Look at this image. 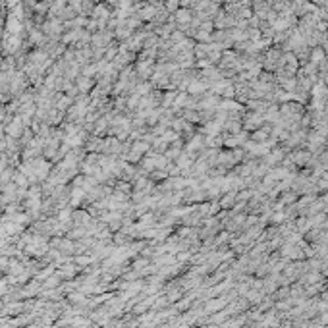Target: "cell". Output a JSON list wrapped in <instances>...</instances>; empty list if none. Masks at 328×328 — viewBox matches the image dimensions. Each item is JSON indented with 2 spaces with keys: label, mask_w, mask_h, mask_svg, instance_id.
Returning <instances> with one entry per match:
<instances>
[{
  "label": "cell",
  "mask_w": 328,
  "mask_h": 328,
  "mask_svg": "<svg viewBox=\"0 0 328 328\" xmlns=\"http://www.w3.org/2000/svg\"><path fill=\"white\" fill-rule=\"evenodd\" d=\"M91 35L93 33H89L87 29H68L62 35V43L71 49H83L91 45Z\"/></svg>",
  "instance_id": "1"
},
{
  "label": "cell",
  "mask_w": 328,
  "mask_h": 328,
  "mask_svg": "<svg viewBox=\"0 0 328 328\" xmlns=\"http://www.w3.org/2000/svg\"><path fill=\"white\" fill-rule=\"evenodd\" d=\"M41 31L47 37H54V39H62V35L66 33V23L56 19V17H47L45 23L41 25Z\"/></svg>",
  "instance_id": "2"
},
{
  "label": "cell",
  "mask_w": 328,
  "mask_h": 328,
  "mask_svg": "<svg viewBox=\"0 0 328 328\" xmlns=\"http://www.w3.org/2000/svg\"><path fill=\"white\" fill-rule=\"evenodd\" d=\"M155 68H156L155 60H141V58H137L135 64H133V69L137 73L139 81H149L151 75L155 73Z\"/></svg>",
  "instance_id": "3"
},
{
  "label": "cell",
  "mask_w": 328,
  "mask_h": 328,
  "mask_svg": "<svg viewBox=\"0 0 328 328\" xmlns=\"http://www.w3.org/2000/svg\"><path fill=\"white\" fill-rule=\"evenodd\" d=\"M112 43H114V33L110 29H101V31L91 35V47L93 49H103V51H106Z\"/></svg>",
  "instance_id": "4"
},
{
  "label": "cell",
  "mask_w": 328,
  "mask_h": 328,
  "mask_svg": "<svg viewBox=\"0 0 328 328\" xmlns=\"http://www.w3.org/2000/svg\"><path fill=\"white\" fill-rule=\"evenodd\" d=\"M158 10H160L158 6H155V4H153V2H149V0H145V2H141V4H139V8H137V12H135V14H137V17L143 21V23H145V21H149V23H151V21L155 19L156 14H158Z\"/></svg>",
  "instance_id": "5"
},
{
  "label": "cell",
  "mask_w": 328,
  "mask_h": 328,
  "mask_svg": "<svg viewBox=\"0 0 328 328\" xmlns=\"http://www.w3.org/2000/svg\"><path fill=\"white\" fill-rule=\"evenodd\" d=\"M243 128L245 130H249V131H255V130H259L261 126H264V118H262V114L261 112H247V114H243Z\"/></svg>",
  "instance_id": "6"
},
{
  "label": "cell",
  "mask_w": 328,
  "mask_h": 328,
  "mask_svg": "<svg viewBox=\"0 0 328 328\" xmlns=\"http://www.w3.org/2000/svg\"><path fill=\"white\" fill-rule=\"evenodd\" d=\"M4 130H6V135L19 139L21 137V133H23V130H25V124H23V120H21L19 116L14 114V116H12V120L4 126Z\"/></svg>",
  "instance_id": "7"
},
{
  "label": "cell",
  "mask_w": 328,
  "mask_h": 328,
  "mask_svg": "<svg viewBox=\"0 0 328 328\" xmlns=\"http://www.w3.org/2000/svg\"><path fill=\"white\" fill-rule=\"evenodd\" d=\"M91 17H93V19H99V21H103V23L108 25V21H110V17H112V8H110L106 2H99V4L95 6Z\"/></svg>",
  "instance_id": "8"
},
{
  "label": "cell",
  "mask_w": 328,
  "mask_h": 328,
  "mask_svg": "<svg viewBox=\"0 0 328 328\" xmlns=\"http://www.w3.org/2000/svg\"><path fill=\"white\" fill-rule=\"evenodd\" d=\"M186 93H188V95H193V97H203L205 93H208V83L205 79H201V75H199L197 79L191 81Z\"/></svg>",
  "instance_id": "9"
},
{
  "label": "cell",
  "mask_w": 328,
  "mask_h": 328,
  "mask_svg": "<svg viewBox=\"0 0 328 328\" xmlns=\"http://www.w3.org/2000/svg\"><path fill=\"white\" fill-rule=\"evenodd\" d=\"M77 272H81V268H79L75 262H71V261H68V262H64V264L58 266V274H60L62 280H71V278H75Z\"/></svg>",
  "instance_id": "10"
},
{
  "label": "cell",
  "mask_w": 328,
  "mask_h": 328,
  "mask_svg": "<svg viewBox=\"0 0 328 328\" xmlns=\"http://www.w3.org/2000/svg\"><path fill=\"white\" fill-rule=\"evenodd\" d=\"M73 83H75L77 91H79L81 95H89V93L95 89V85H97V81H95V79H91V77H87V75H79Z\"/></svg>",
  "instance_id": "11"
},
{
  "label": "cell",
  "mask_w": 328,
  "mask_h": 328,
  "mask_svg": "<svg viewBox=\"0 0 328 328\" xmlns=\"http://www.w3.org/2000/svg\"><path fill=\"white\" fill-rule=\"evenodd\" d=\"M290 158L294 160V164H299V166H305V164H309L311 162L313 155L309 153V151H303V147L299 149V151H294L292 155H290Z\"/></svg>",
  "instance_id": "12"
},
{
  "label": "cell",
  "mask_w": 328,
  "mask_h": 328,
  "mask_svg": "<svg viewBox=\"0 0 328 328\" xmlns=\"http://www.w3.org/2000/svg\"><path fill=\"white\" fill-rule=\"evenodd\" d=\"M174 17H176L178 25L191 23V19H193V10H190V8H178V10L174 12Z\"/></svg>",
  "instance_id": "13"
},
{
  "label": "cell",
  "mask_w": 328,
  "mask_h": 328,
  "mask_svg": "<svg viewBox=\"0 0 328 328\" xmlns=\"http://www.w3.org/2000/svg\"><path fill=\"white\" fill-rule=\"evenodd\" d=\"M325 60H328V56H327V52L323 51V47H315V49H311V54H309V62H311V64H315V66L319 68Z\"/></svg>",
  "instance_id": "14"
},
{
  "label": "cell",
  "mask_w": 328,
  "mask_h": 328,
  "mask_svg": "<svg viewBox=\"0 0 328 328\" xmlns=\"http://www.w3.org/2000/svg\"><path fill=\"white\" fill-rule=\"evenodd\" d=\"M62 286V278L58 272H54L52 276H49L45 282H43V290H56V288H60Z\"/></svg>",
  "instance_id": "15"
},
{
  "label": "cell",
  "mask_w": 328,
  "mask_h": 328,
  "mask_svg": "<svg viewBox=\"0 0 328 328\" xmlns=\"http://www.w3.org/2000/svg\"><path fill=\"white\" fill-rule=\"evenodd\" d=\"M236 203H238V191H230L220 199V208H232Z\"/></svg>",
  "instance_id": "16"
},
{
  "label": "cell",
  "mask_w": 328,
  "mask_h": 328,
  "mask_svg": "<svg viewBox=\"0 0 328 328\" xmlns=\"http://www.w3.org/2000/svg\"><path fill=\"white\" fill-rule=\"evenodd\" d=\"M14 184H16L17 188H29V180H27V176L23 172H14Z\"/></svg>",
  "instance_id": "17"
},
{
  "label": "cell",
  "mask_w": 328,
  "mask_h": 328,
  "mask_svg": "<svg viewBox=\"0 0 328 328\" xmlns=\"http://www.w3.org/2000/svg\"><path fill=\"white\" fill-rule=\"evenodd\" d=\"M193 41H199V43H210L212 41V33L203 31V29H197V33L193 37Z\"/></svg>",
  "instance_id": "18"
},
{
  "label": "cell",
  "mask_w": 328,
  "mask_h": 328,
  "mask_svg": "<svg viewBox=\"0 0 328 328\" xmlns=\"http://www.w3.org/2000/svg\"><path fill=\"white\" fill-rule=\"evenodd\" d=\"M10 282H8V276L6 278H0V297H6L8 292H10Z\"/></svg>",
  "instance_id": "19"
},
{
  "label": "cell",
  "mask_w": 328,
  "mask_h": 328,
  "mask_svg": "<svg viewBox=\"0 0 328 328\" xmlns=\"http://www.w3.org/2000/svg\"><path fill=\"white\" fill-rule=\"evenodd\" d=\"M295 199H297L295 191H290V193H284V197L280 199V203H282V205H288V203H294Z\"/></svg>",
  "instance_id": "20"
},
{
  "label": "cell",
  "mask_w": 328,
  "mask_h": 328,
  "mask_svg": "<svg viewBox=\"0 0 328 328\" xmlns=\"http://www.w3.org/2000/svg\"><path fill=\"white\" fill-rule=\"evenodd\" d=\"M12 97L8 95V91H6V87H2L0 85V104H4V103H8Z\"/></svg>",
  "instance_id": "21"
},
{
  "label": "cell",
  "mask_w": 328,
  "mask_h": 328,
  "mask_svg": "<svg viewBox=\"0 0 328 328\" xmlns=\"http://www.w3.org/2000/svg\"><path fill=\"white\" fill-rule=\"evenodd\" d=\"M319 323H321L323 327H328V311L321 313V317H319Z\"/></svg>",
  "instance_id": "22"
},
{
  "label": "cell",
  "mask_w": 328,
  "mask_h": 328,
  "mask_svg": "<svg viewBox=\"0 0 328 328\" xmlns=\"http://www.w3.org/2000/svg\"><path fill=\"white\" fill-rule=\"evenodd\" d=\"M4 133H6V130H4V124L0 122V139L4 137Z\"/></svg>",
  "instance_id": "23"
}]
</instances>
